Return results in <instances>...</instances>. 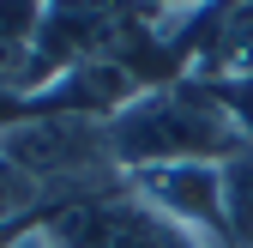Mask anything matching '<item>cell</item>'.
Instances as JSON below:
<instances>
[{"label": "cell", "instance_id": "obj_1", "mask_svg": "<svg viewBox=\"0 0 253 248\" xmlns=\"http://www.w3.org/2000/svg\"><path fill=\"white\" fill-rule=\"evenodd\" d=\"M109 145H115V164L126 176H139L157 164H229L247 145V133L223 97V85L187 73L126 103L109 121Z\"/></svg>", "mask_w": 253, "mask_h": 248}, {"label": "cell", "instance_id": "obj_2", "mask_svg": "<svg viewBox=\"0 0 253 248\" xmlns=\"http://www.w3.org/2000/svg\"><path fill=\"white\" fill-rule=\"evenodd\" d=\"M0 158H12L48 194V212L73 206V200H97L126 182V170L115 164V145H109V121L67 115V109H37V115L12 121L0 133Z\"/></svg>", "mask_w": 253, "mask_h": 248}, {"label": "cell", "instance_id": "obj_3", "mask_svg": "<svg viewBox=\"0 0 253 248\" xmlns=\"http://www.w3.org/2000/svg\"><path fill=\"white\" fill-rule=\"evenodd\" d=\"M12 248H223V242L181 230L151 200L133 194V182H121L97 200H73V206L42 212Z\"/></svg>", "mask_w": 253, "mask_h": 248}, {"label": "cell", "instance_id": "obj_4", "mask_svg": "<svg viewBox=\"0 0 253 248\" xmlns=\"http://www.w3.org/2000/svg\"><path fill=\"white\" fill-rule=\"evenodd\" d=\"M126 182H133L139 200H151L181 230L229 248V236H223V176H217V164H157V170H139Z\"/></svg>", "mask_w": 253, "mask_h": 248}, {"label": "cell", "instance_id": "obj_5", "mask_svg": "<svg viewBox=\"0 0 253 248\" xmlns=\"http://www.w3.org/2000/svg\"><path fill=\"white\" fill-rule=\"evenodd\" d=\"M37 37H42V0H0V91L24 97Z\"/></svg>", "mask_w": 253, "mask_h": 248}, {"label": "cell", "instance_id": "obj_6", "mask_svg": "<svg viewBox=\"0 0 253 248\" xmlns=\"http://www.w3.org/2000/svg\"><path fill=\"white\" fill-rule=\"evenodd\" d=\"M217 176H223V236L229 248H253V139L229 164H217Z\"/></svg>", "mask_w": 253, "mask_h": 248}, {"label": "cell", "instance_id": "obj_7", "mask_svg": "<svg viewBox=\"0 0 253 248\" xmlns=\"http://www.w3.org/2000/svg\"><path fill=\"white\" fill-rule=\"evenodd\" d=\"M42 212H48V194H42L12 158H0V236H24Z\"/></svg>", "mask_w": 253, "mask_h": 248}, {"label": "cell", "instance_id": "obj_8", "mask_svg": "<svg viewBox=\"0 0 253 248\" xmlns=\"http://www.w3.org/2000/svg\"><path fill=\"white\" fill-rule=\"evenodd\" d=\"M145 6L163 18V24H169V37H175V30H181V24H193V18L211 6V0H145Z\"/></svg>", "mask_w": 253, "mask_h": 248}, {"label": "cell", "instance_id": "obj_9", "mask_svg": "<svg viewBox=\"0 0 253 248\" xmlns=\"http://www.w3.org/2000/svg\"><path fill=\"white\" fill-rule=\"evenodd\" d=\"M223 97H229V109H235V121H241V133L253 139V79H247V85H223Z\"/></svg>", "mask_w": 253, "mask_h": 248}, {"label": "cell", "instance_id": "obj_10", "mask_svg": "<svg viewBox=\"0 0 253 248\" xmlns=\"http://www.w3.org/2000/svg\"><path fill=\"white\" fill-rule=\"evenodd\" d=\"M24 115H37V97H18V91H0V133H6L12 121H24Z\"/></svg>", "mask_w": 253, "mask_h": 248}]
</instances>
